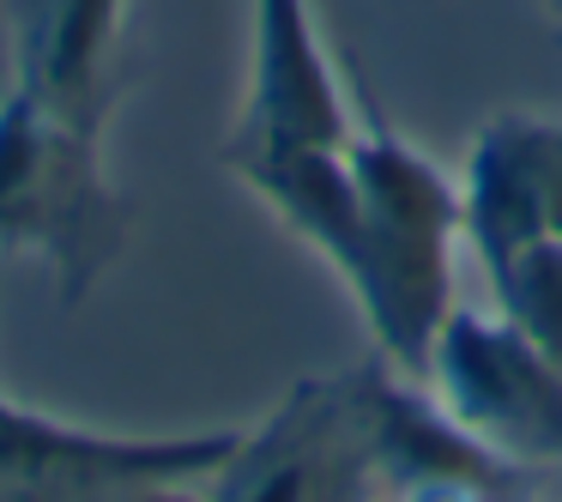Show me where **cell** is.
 <instances>
[{
	"mask_svg": "<svg viewBox=\"0 0 562 502\" xmlns=\"http://www.w3.org/2000/svg\"><path fill=\"white\" fill-rule=\"evenodd\" d=\"M231 176L345 279L381 357L400 376H424L429 345L453 309V255L465 243L460 182L393 134L363 86L357 134L339 152L231 158Z\"/></svg>",
	"mask_w": 562,
	"mask_h": 502,
	"instance_id": "1",
	"label": "cell"
},
{
	"mask_svg": "<svg viewBox=\"0 0 562 502\" xmlns=\"http://www.w3.org/2000/svg\"><path fill=\"white\" fill-rule=\"evenodd\" d=\"M13 91V43H7V0H0V98Z\"/></svg>",
	"mask_w": 562,
	"mask_h": 502,
	"instance_id": "9",
	"label": "cell"
},
{
	"mask_svg": "<svg viewBox=\"0 0 562 502\" xmlns=\"http://www.w3.org/2000/svg\"><path fill=\"white\" fill-rule=\"evenodd\" d=\"M357 134V91L345 86L315 0H248V98L231 158H272V152H339Z\"/></svg>",
	"mask_w": 562,
	"mask_h": 502,
	"instance_id": "5",
	"label": "cell"
},
{
	"mask_svg": "<svg viewBox=\"0 0 562 502\" xmlns=\"http://www.w3.org/2000/svg\"><path fill=\"white\" fill-rule=\"evenodd\" d=\"M538 7H544V13H550V19H557V25H562V0H538Z\"/></svg>",
	"mask_w": 562,
	"mask_h": 502,
	"instance_id": "10",
	"label": "cell"
},
{
	"mask_svg": "<svg viewBox=\"0 0 562 502\" xmlns=\"http://www.w3.org/2000/svg\"><path fill=\"white\" fill-rule=\"evenodd\" d=\"M460 200L477 267L526 248H562V122L496 115L472 140Z\"/></svg>",
	"mask_w": 562,
	"mask_h": 502,
	"instance_id": "7",
	"label": "cell"
},
{
	"mask_svg": "<svg viewBox=\"0 0 562 502\" xmlns=\"http://www.w3.org/2000/svg\"><path fill=\"white\" fill-rule=\"evenodd\" d=\"M236 448L243 430L115 436L0 400V502H122L151 484H200Z\"/></svg>",
	"mask_w": 562,
	"mask_h": 502,
	"instance_id": "4",
	"label": "cell"
},
{
	"mask_svg": "<svg viewBox=\"0 0 562 502\" xmlns=\"http://www.w3.org/2000/svg\"><path fill=\"white\" fill-rule=\"evenodd\" d=\"M122 502H212V497H200L194 484H151V490H134Z\"/></svg>",
	"mask_w": 562,
	"mask_h": 502,
	"instance_id": "8",
	"label": "cell"
},
{
	"mask_svg": "<svg viewBox=\"0 0 562 502\" xmlns=\"http://www.w3.org/2000/svg\"><path fill=\"white\" fill-rule=\"evenodd\" d=\"M127 19L134 0H7L13 91L103 140L127 91Z\"/></svg>",
	"mask_w": 562,
	"mask_h": 502,
	"instance_id": "6",
	"label": "cell"
},
{
	"mask_svg": "<svg viewBox=\"0 0 562 502\" xmlns=\"http://www.w3.org/2000/svg\"><path fill=\"white\" fill-rule=\"evenodd\" d=\"M424 376L429 400L453 417V430L502 466L526 472L562 460V369L514 321L453 303Z\"/></svg>",
	"mask_w": 562,
	"mask_h": 502,
	"instance_id": "3",
	"label": "cell"
},
{
	"mask_svg": "<svg viewBox=\"0 0 562 502\" xmlns=\"http://www.w3.org/2000/svg\"><path fill=\"white\" fill-rule=\"evenodd\" d=\"M127 194L103 164V140L55 122L49 110L0 98V255L49 267L67 309L86 303L127 248Z\"/></svg>",
	"mask_w": 562,
	"mask_h": 502,
	"instance_id": "2",
	"label": "cell"
}]
</instances>
